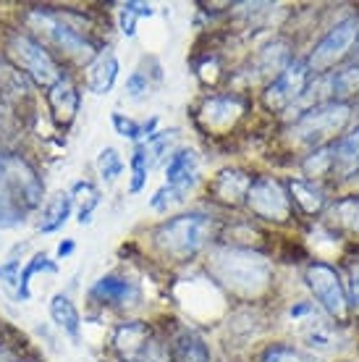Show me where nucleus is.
<instances>
[{
  "mask_svg": "<svg viewBox=\"0 0 359 362\" xmlns=\"http://www.w3.org/2000/svg\"><path fill=\"white\" fill-rule=\"evenodd\" d=\"M207 273L216 286L239 299H257L273 284V265L249 247H216L207 255Z\"/></svg>",
  "mask_w": 359,
  "mask_h": 362,
  "instance_id": "1",
  "label": "nucleus"
},
{
  "mask_svg": "<svg viewBox=\"0 0 359 362\" xmlns=\"http://www.w3.org/2000/svg\"><path fill=\"white\" fill-rule=\"evenodd\" d=\"M213 236H216V218L210 213L194 210V213H181L163 221L153 231V242L160 255L176 263H187L210 245Z\"/></svg>",
  "mask_w": 359,
  "mask_h": 362,
  "instance_id": "2",
  "label": "nucleus"
},
{
  "mask_svg": "<svg viewBox=\"0 0 359 362\" xmlns=\"http://www.w3.org/2000/svg\"><path fill=\"white\" fill-rule=\"evenodd\" d=\"M29 27L37 35L47 40V45H53L63 58H71L79 66H90L100 55L98 45L92 42L87 32H81L71 18L53 8H35L29 11Z\"/></svg>",
  "mask_w": 359,
  "mask_h": 362,
  "instance_id": "3",
  "label": "nucleus"
},
{
  "mask_svg": "<svg viewBox=\"0 0 359 362\" xmlns=\"http://www.w3.org/2000/svg\"><path fill=\"white\" fill-rule=\"evenodd\" d=\"M3 58H8L13 69L18 74H24L29 82H35L37 87H45V90H50L63 76V69L58 66L53 53L47 50L45 42H40L37 37L27 35V32H13L6 40Z\"/></svg>",
  "mask_w": 359,
  "mask_h": 362,
  "instance_id": "4",
  "label": "nucleus"
},
{
  "mask_svg": "<svg viewBox=\"0 0 359 362\" xmlns=\"http://www.w3.org/2000/svg\"><path fill=\"white\" fill-rule=\"evenodd\" d=\"M351 103H323V105H314V108L305 110L302 116L294 118V124L288 129L291 139L297 145H331V139L336 134H341L346 124L351 121Z\"/></svg>",
  "mask_w": 359,
  "mask_h": 362,
  "instance_id": "5",
  "label": "nucleus"
},
{
  "mask_svg": "<svg viewBox=\"0 0 359 362\" xmlns=\"http://www.w3.org/2000/svg\"><path fill=\"white\" fill-rule=\"evenodd\" d=\"M199 184V155L192 147H179L173 150L168 163H165V184L155 192L150 199V208L158 213H168V208L179 205L194 192Z\"/></svg>",
  "mask_w": 359,
  "mask_h": 362,
  "instance_id": "6",
  "label": "nucleus"
},
{
  "mask_svg": "<svg viewBox=\"0 0 359 362\" xmlns=\"http://www.w3.org/2000/svg\"><path fill=\"white\" fill-rule=\"evenodd\" d=\"M305 284L312 291L317 308L331 317L336 326H343L349 320V302H346V289H343L341 273L333 265L314 260L305 268Z\"/></svg>",
  "mask_w": 359,
  "mask_h": 362,
  "instance_id": "7",
  "label": "nucleus"
},
{
  "mask_svg": "<svg viewBox=\"0 0 359 362\" xmlns=\"http://www.w3.org/2000/svg\"><path fill=\"white\" fill-rule=\"evenodd\" d=\"M357 37H359V18L357 16L341 18L336 27H331L317 42H314L312 53L305 58L307 66H310V71H312L314 76L328 74L339 61H343L346 55H351V47L357 42Z\"/></svg>",
  "mask_w": 359,
  "mask_h": 362,
  "instance_id": "8",
  "label": "nucleus"
},
{
  "mask_svg": "<svg viewBox=\"0 0 359 362\" xmlns=\"http://www.w3.org/2000/svg\"><path fill=\"white\" fill-rule=\"evenodd\" d=\"M244 205L252 210V216H257L260 221H270V223H288L291 213H294L286 184L273 179V176L252 179V187L247 192Z\"/></svg>",
  "mask_w": 359,
  "mask_h": 362,
  "instance_id": "9",
  "label": "nucleus"
},
{
  "mask_svg": "<svg viewBox=\"0 0 359 362\" xmlns=\"http://www.w3.org/2000/svg\"><path fill=\"white\" fill-rule=\"evenodd\" d=\"M0 163H3V173L8 179V187L16 197L18 208L24 213L40 208L42 197H45V184L40 179V173L35 171V165L29 163L24 155L6 153V150H0Z\"/></svg>",
  "mask_w": 359,
  "mask_h": 362,
  "instance_id": "10",
  "label": "nucleus"
},
{
  "mask_svg": "<svg viewBox=\"0 0 359 362\" xmlns=\"http://www.w3.org/2000/svg\"><path fill=\"white\" fill-rule=\"evenodd\" d=\"M310 79H312V71H310L307 61L294 58L278 76H273V79L268 82V87H265V92H262L265 108L273 110V113L288 110L299 100V95L305 92Z\"/></svg>",
  "mask_w": 359,
  "mask_h": 362,
  "instance_id": "11",
  "label": "nucleus"
},
{
  "mask_svg": "<svg viewBox=\"0 0 359 362\" xmlns=\"http://www.w3.org/2000/svg\"><path fill=\"white\" fill-rule=\"evenodd\" d=\"M247 100L242 95H210L197 110V121L207 132H225L242 118Z\"/></svg>",
  "mask_w": 359,
  "mask_h": 362,
  "instance_id": "12",
  "label": "nucleus"
},
{
  "mask_svg": "<svg viewBox=\"0 0 359 362\" xmlns=\"http://www.w3.org/2000/svg\"><path fill=\"white\" fill-rule=\"evenodd\" d=\"M92 297L100 299L102 305H113V308H134L142 302V286L126 276L108 273V276L95 281Z\"/></svg>",
  "mask_w": 359,
  "mask_h": 362,
  "instance_id": "13",
  "label": "nucleus"
},
{
  "mask_svg": "<svg viewBox=\"0 0 359 362\" xmlns=\"http://www.w3.org/2000/svg\"><path fill=\"white\" fill-rule=\"evenodd\" d=\"M79 105H81L79 87L73 84L71 76L63 74L61 79L47 90V108L53 113L55 124L58 127H71L76 113H79Z\"/></svg>",
  "mask_w": 359,
  "mask_h": 362,
  "instance_id": "14",
  "label": "nucleus"
},
{
  "mask_svg": "<svg viewBox=\"0 0 359 362\" xmlns=\"http://www.w3.org/2000/svg\"><path fill=\"white\" fill-rule=\"evenodd\" d=\"M249 187L252 176L247 171H242V168H223V171H218V176L210 184V194L220 205L239 208V205H244Z\"/></svg>",
  "mask_w": 359,
  "mask_h": 362,
  "instance_id": "15",
  "label": "nucleus"
},
{
  "mask_svg": "<svg viewBox=\"0 0 359 362\" xmlns=\"http://www.w3.org/2000/svg\"><path fill=\"white\" fill-rule=\"evenodd\" d=\"M165 360L168 362H210V346L197 331L181 328L179 334L165 346Z\"/></svg>",
  "mask_w": 359,
  "mask_h": 362,
  "instance_id": "16",
  "label": "nucleus"
},
{
  "mask_svg": "<svg viewBox=\"0 0 359 362\" xmlns=\"http://www.w3.org/2000/svg\"><path fill=\"white\" fill-rule=\"evenodd\" d=\"M286 189H288V197H291V205L302 210L305 216H320L328 208V197H325V192L314 181L288 179Z\"/></svg>",
  "mask_w": 359,
  "mask_h": 362,
  "instance_id": "17",
  "label": "nucleus"
},
{
  "mask_svg": "<svg viewBox=\"0 0 359 362\" xmlns=\"http://www.w3.org/2000/svg\"><path fill=\"white\" fill-rule=\"evenodd\" d=\"M118 58L113 55V50H100V55L87 66V90L92 95H108L113 90V84L118 79Z\"/></svg>",
  "mask_w": 359,
  "mask_h": 362,
  "instance_id": "18",
  "label": "nucleus"
},
{
  "mask_svg": "<svg viewBox=\"0 0 359 362\" xmlns=\"http://www.w3.org/2000/svg\"><path fill=\"white\" fill-rule=\"evenodd\" d=\"M294 61V55H291V45H288L286 40H273L268 45L257 50L254 55V69H257V76H278L288 64Z\"/></svg>",
  "mask_w": 359,
  "mask_h": 362,
  "instance_id": "19",
  "label": "nucleus"
},
{
  "mask_svg": "<svg viewBox=\"0 0 359 362\" xmlns=\"http://www.w3.org/2000/svg\"><path fill=\"white\" fill-rule=\"evenodd\" d=\"M73 210V197L69 192H58L53 197L45 199V205L40 208V221H37V228L42 234H53L58 228H63V223L69 221Z\"/></svg>",
  "mask_w": 359,
  "mask_h": 362,
  "instance_id": "20",
  "label": "nucleus"
},
{
  "mask_svg": "<svg viewBox=\"0 0 359 362\" xmlns=\"http://www.w3.org/2000/svg\"><path fill=\"white\" fill-rule=\"evenodd\" d=\"M328 223L346 234H359V194H346V197L333 199L325 208Z\"/></svg>",
  "mask_w": 359,
  "mask_h": 362,
  "instance_id": "21",
  "label": "nucleus"
},
{
  "mask_svg": "<svg viewBox=\"0 0 359 362\" xmlns=\"http://www.w3.org/2000/svg\"><path fill=\"white\" fill-rule=\"evenodd\" d=\"M50 317H53V323L61 328L63 334H69L71 336V341L79 344L81 317H79L76 305L71 302V297H66V294H55V297L50 299Z\"/></svg>",
  "mask_w": 359,
  "mask_h": 362,
  "instance_id": "22",
  "label": "nucleus"
},
{
  "mask_svg": "<svg viewBox=\"0 0 359 362\" xmlns=\"http://www.w3.org/2000/svg\"><path fill=\"white\" fill-rule=\"evenodd\" d=\"M333 165L341 171H354L359 165V124L333 142Z\"/></svg>",
  "mask_w": 359,
  "mask_h": 362,
  "instance_id": "23",
  "label": "nucleus"
},
{
  "mask_svg": "<svg viewBox=\"0 0 359 362\" xmlns=\"http://www.w3.org/2000/svg\"><path fill=\"white\" fill-rule=\"evenodd\" d=\"M331 76V100L349 103V98L359 95V64L343 66L339 71H328Z\"/></svg>",
  "mask_w": 359,
  "mask_h": 362,
  "instance_id": "24",
  "label": "nucleus"
},
{
  "mask_svg": "<svg viewBox=\"0 0 359 362\" xmlns=\"http://www.w3.org/2000/svg\"><path fill=\"white\" fill-rule=\"evenodd\" d=\"M24 210L18 208L16 197L8 187V179L3 173V163H0V228H13L24 221Z\"/></svg>",
  "mask_w": 359,
  "mask_h": 362,
  "instance_id": "25",
  "label": "nucleus"
},
{
  "mask_svg": "<svg viewBox=\"0 0 359 362\" xmlns=\"http://www.w3.org/2000/svg\"><path fill=\"white\" fill-rule=\"evenodd\" d=\"M336 165H333V142L331 145H320V147H312L307 158L302 160V171L310 176V181L320 179V176H328Z\"/></svg>",
  "mask_w": 359,
  "mask_h": 362,
  "instance_id": "26",
  "label": "nucleus"
},
{
  "mask_svg": "<svg viewBox=\"0 0 359 362\" xmlns=\"http://www.w3.org/2000/svg\"><path fill=\"white\" fill-rule=\"evenodd\" d=\"M40 271H47V273H55L58 271V265L47 257L45 252H37L32 260H27V265H24V271H21V276H18V286H16V294L18 299H32V289H29V284H32V276Z\"/></svg>",
  "mask_w": 359,
  "mask_h": 362,
  "instance_id": "27",
  "label": "nucleus"
},
{
  "mask_svg": "<svg viewBox=\"0 0 359 362\" xmlns=\"http://www.w3.org/2000/svg\"><path fill=\"white\" fill-rule=\"evenodd\" d=\"M142 16H153V6L150 3H124L118 11V27L126 37L136 35V21Z\"/></svg>",
  "mask_w": 359,
  "mask_h": 362,
  "instance_id": "28",
  "label": "nucleus"
},
{
  "mask_svg": "<svg viewBox=\"0 0 359 362\" xmlns=\"http://www.w3.org/2000/svg\"><path fill=\"white\" fill-rule=\"evenodd\" d=\"M98 173L102 176L105 184H113V181L124 173V158L116 147H102L98 155Z\"/></svg>",
  "mask_w": 359,
  "mask_h": 362,
  "instance_id": "29",
  "label": "nucleus"
},
{
  "mask_svg": "<svg viewBox=\"0 0 359 362\" xmlns=\"http://www.w3.org/2000/svg\"><path fill=\"white\" fill-rule=\"evenodd\" d=\"M73 199H81V208H79V223L84 226V223H90L92 221V213H95V208H98L100 202V194L98 189L92 187V181H79L76 187H73Z\"/></svg>",
  "mask_w": 359,
  "mask_h": 362,
  "instance_id": "30",
  "label": "nucleus"
},
{
  "mask_svg": "<svg viewBox=\"0 0 359 362\" xmlns=\"http://www.w3.org/2000/svg\"><path fill=\"white\" fill-rule=\"evenodd\" d=\"M150 158H147V153H144L142 142L134 147V153H131V184H129V192L131 194H139L142 192V187L147 184V173H150Z\"/></svg>",
  "mask_w": 359,
  "mask_h": 362,
  "instance_id": "31",
  "label": "nucleus"
},
{
  "mask_svg": "<svg viewBox=\"0 0 359 362\" xmlns=\"http://www.w3.org/2000/svg\"><path fill=\"white\" fill-rule=\"evenodd\" d=\"M260 362H314V357L294 344H273L262 352Z\"/></svg>",
  "mask_w": 359,
  "mask_h": 362,
  "instance_id": "32",
  "label": "nucleus"
},
{
  "mask_svg": "<svg viewBox=\"0 0 359 362\" xmlns=\"http://www.w3.org/2000/svg\"><path fill=\"white\" fill-rule=\"evenodd\" d=\"M110 121H113V129H116V132L124 136V139H131V142H136V145H139V142L144 139L142 124H139V121H134V118H129V116H124V113L113 110Z\"/></svg>",
  "mask_w": 359,
  "mask_h": 362,
  "instance_id": "33",
  "label": "nucleus"
},
{
  "mask_svg": "<svg viewBox=\"0 0 359 362\" xmlns=\"http://www.w3.org/2000/svg\"><path fill=\"white\" fill-rule=\"evenodd\" d=\"M346 281L343 289H346V302H349V313L359 315V263L357 260H349L346 265Z\"/></svg>",
  "mask_w": 359,
  "mask_h": 362,
  "instance_id": "34",
  "label": "nucleus"
},
{
  "mask_svg": "<svg viewBox=\"0 0 359 362\" xmlns=\"http://www.w3.org/2000/svg\"><path fill=\"white\" fill-rule=\"evenodd\" d=\"M150 92V79L144 71H131V76L126 79V95L131 100H142Z\"/></svg>",
  "mask_w": 359,
  "mask_h": 362,
  "instance_id": "35",
  "label": "nucleus"
},
{
  "mask_svg": "<svg viewBox=\"0 0 359 362\" xmlns=\"http://www.w3.org/2000/svg\"><path fill=\"white\" fill-rule=\"evenodd\" d=\"M18 268H21V260H18V257H8L6 263H0V281H3L6 286H11V289L18 286V276H21Z\"/></svg>",
  "mask_w": 359,
  "mask_h": 362,
  "instance_id": "36",
  "label": "nucleus"
},
{
  "mask_svg": "<svg viewBox=\"0 0 359 362\" xmlns=\"http://www.w3.org/2000/svg\"><path fill=\"white\" fill-rule=\"evenodd\" d=\"M0 362H18L16 354L11 352V349L6 344H0Z\"/></svg>",
  "mask_w": 359,
  "mask_h": 362,
  "instance_id": "37",
  "label": "nucleus"
},
{
  "mask_svg": "<svg viewBox=\"0 0 359 362\" xmlns=\"http://www.w3.org/2000/svg\"><path fill=\"white\" fill-rule=\"evenodd\" d=\"M71 252H73V242H71V239H66V242H61V245H58V255H61V257H69Z\"/></svg>",
  "mask_w": 359,
  "mask_h": 362,
  "instance_id": "38",
  "label": "nucleus"
},
{
  "mask_svg": "<svg viewBox=\"0 0 359 362\" xmlns=\"http://www.w3.org/2000/svg\"><path fill=\"white\" fill-rule=\"evenodd\" d=\"M351 55H354V64H359V37L357 42H354V47H351Z\"/></svg>",
  "mask_w": 359,
  "mask_h": 362,
  "instance_id": "39",
  "label": "nucleus"
},
{
  "mask_svg": "<svg viewBox=\"0 0 359 362\" xmlns=\"http://www.w3.org/2000/svg\"><path fill=\"white\" fill-rule=\"evenodd\" d=\"M0 69H3V53H0Z\"/></svg>",
  "mask_w": 359,
  "mask_h": 362,
  "instance_id": "40",
  "label": "nucleus"
},
{
  "mask_svg": "<svg viewBox=\"0 0 359 362\" xmlns=\"http://www.w3.org/2000/svg\"><path fill=\"white\" fill-rule=\"evenodd\" d=\"M0 344H3V336H0Z\"/></svg>",
  "mask_w": 359,
  "mask_h": 362,
  "instance_id": "41",
  "label": "nucleus"
},
{
  "mask_svg": "<svg viewBox=\"0 0 359 362\" xmlns=\"http://www.w3.org/2000/svg\"><path fill=\"white\" fill-rule=\"evenodd\" d=\"M18 362H21V360H18Z\"/></svg>",
  "mask_w": 359,
  "mask_h": 362,
  "instance_id": "42",
  "label": "nucleus"
}]
</instances>
